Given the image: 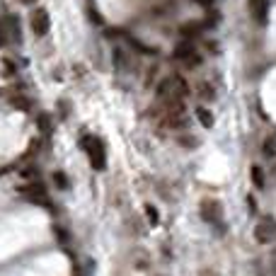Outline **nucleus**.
Returning <instances> with one entry per match:
<instances>
[{
  "label": "nucleus",
  "mask_w": 276,
  "mask_h": 276,
  "mask_svg": "<svg viewBox=\"0 0 276 276\" xmlns=\"http://www.w3.org/2000/svg\"><path fill=\"white\" fill-rule=\"evenodd\" d=\"M172 56H175V61H180L182 66H186V68H196V66L201 63V56H199V51L194 49L191 41H180V44L175 46Z\"/></svg>",
  "instance_id": "obj_1"
},
{
  "label": "nucleus",
  "mask_w": 276,
  "mask_h": 276,
  "mask_svg": "<svg viewBox=\"0 0 276 276\" xmlns=\"http://www.w3.org/2000/svg\"><path fill=\"white\" fill-rule=\"evenodd\" d=\"M83 146H85L88 155H90L92 167H94V170H104V165H107V153H104L102 141L94 138V136H88V138H83Z\"/></svg>",
  "instance_id": "obj_2"
},
{
  "label": "nucleus",
  "mask_w": 276,
  "mask_h": 276,
  "mask_svg": "<svg viewBox=\"0 0 276 276\" xmlns=\"http://www.w3.org/2000/svg\"><path fill=\"white\" fill-rule=\"evenodd\" d=\"M29 27H32V32H34L37 37H44V34H49V27H51L49 12H46L44 7H37V10L32 12V17H29Z\"/></svg>",
  "instance_id": "obj_3"
},
{
  "label": "nucleus",
  "mask_w": 276,
  "mask_h": 276,
  "mask_svg": "<svg viewBox=\"0 0 276 276\" xmlns=\"http://www.w3.org/2000/svg\"><path fill=\"white\" fill-rule=\"evenodd\" d=\"M276 233V221L274 218H262V221L255 225V238H257V242H269V240L274 238Z\"/></svg>",
  "instance_id": "obj_4"
},
{
  "label": "nucleus",
  "mask_w": 276,
  "mask_h": 276,
  "mask_svg": "<svg viewBox=\"0 0 276 276\" xmlns=\"http://www.w3.org/2000/svg\"><path fill=\"white\" fill-rule=\"evenodd\" d=\"M22 194H24L27 199H32V201H39V203H44V206H49L46 189H44L41 184H27V186H22Z\"/></svg>",
  "instance_id": "obj_5"
},
{
  "label": "nucleus",
  "mask_w": 276,
  "mask_h": 276,
  "mask_svg": "<svg viewBox=\"0 0 276 276\" xmlns=\"http://www.w3.org/2000/svg\"><path fill=\"white\" fill-rule=\"evenodd\" d=\"M201 216H203V221L218 223L221 221V203L218 201H203L201 203Z\"/></svg>",
  "instance_id": "obj_6"
},
{
  "label": "nucleus",
  "mask_w": 276,
  "mask_h": 276,
  "mask_svg": "<svg viewBox=\"0 0 276 276\" xmlns=\"http://www.w3.org/2000/svg\"><path fill=\"white\" fill-rule=\"evenodd\" d=\"M250 12L257 19L259 24L267 22V12H269V0H250Z\"/></svg>",
  "instance_id": "obj_7"
},
{
  "label": "nucleus",
  "mask_w": 276,
  "mask_h": 276,
  "mask_svg": "<svg viewBox=\"0 0 276 276\" xmlns=\"http://www.w3.org/2000/svg\"><path fill=\"white\" fill-rule=\"evenodd\" d=\"M196 116H199V121H201L203 129H211V126H213V114H211L208 109L199 107V109H196Z\"/></svg>",
  "instance_id": "obj_8"
},
{
  "label": "nucleus",
  "mask_w": 276,
  "mask_h": 276,
  "mask_svg": "<svg viewBox=\"0 0 276 276\" xmlns=\"http://www.w3.org/2000/svg\"><path fill=\"white\" fill-rule=\"evenodd\" d=\"M201 22H189V24H184L182 27V34L184 37H196V34H199V32H201Z\"/></svg>",
  "instance_id": "obj_9"
},
{
  "label": "nucleus",
  "mask_w": 276,
  "mask_h": 276,
  "mask_svg": "<svg viewBox=\"0 0 276 276\" xmlns=\"http://www.w3.org/2000/svg\"><path fill=\"white\" fill-rule=\"evenodd\" d=\"M250 175H252V182H255V186L264 189V172H262V167H259V165H252Z\"/></svg>",
  "instance_id": "obj_10"
},
{
  "label": "nucleus",
  "mask_w": 276,
  "mask_h": 276,
  "mask_svg": "<svg viewBox=\"0 0 276 276\" xmlns=\"http://www.w3.org/2000/svg\"><path fill=\"white\" fill-rule=\"evenodd\" d=\"M12 107H17L22 111H29L32 109V102L27 99V97H12Z\"/></svg>",
  "instance_id": "obj_11"
},
{
  "label": "nucleus",
  "mask_w": 276,
  "mask_h": 276,
  "mask_svg": "<svg viewBox=\"0 0 276 276\" xmlns=\"http://www.w3.org/2000/svg\"><path fill=\"white\" fill-rule=\"evenodd\" d=\"M199 94H201V99H213V97H216L213 88H211V85H206V83L199 85Z\"/></svg>",
  "instance_id": "obj_12"
},
{
  "label": "nucleus",
  "mask_w": 276,
  "mask_h": 276,
  "mask_svg": "<svg viewBox=\"0 0 276 276\" xmlns=\"http://www.w3.org/2000/svg\"><path fill=\"white\" fill-rule=\"evenodd\" d=\"M264 155H276V141L274 138H269V141H264Z\"/></svg>",
  "instance_id": "obj_13"
},
{
  "label": "nucleus",
  "mask_w": 276,
  "mask_h": 276,
  "mask_svg": "<svg viewBox=\"0 0 276 276\" xmlns=\"http://www.w3.org/2000/svg\"><path fill=\"white\" fill-rule=\"evenodd\" d=\"M146 213H148V221H150V223H158V218H160V216H158V211H155V206H148Z\"/></svg>",
  "instance_id": "obj_14"
},
{
  "label": "nucleus",
  "mask_w": 276,
  "mask_h": 276,
  "mask_svg": "<svg viewBox=\"0 0 276 276\" xmlns=\"http://www.w3.org/2000/svg\"><path fill=\"white\" fill-rule=\"evenodd\" d=\"M54 177H56V182L61 184V189H66V186H68V180H66V175H61V172H56Z\"/></svg>",
  "instance_id": "obj_15"
},
{
  "label": "nucleus",
  "mask_w": 276,
  "mask_h": 276,
  "mask_svg": "<svg viewBox=\"0 0 276 276\" xmlns=\"http://www.w3.org/2000/svg\"><path fill=\"white\" fill-rule=\"evenodd\" d=\"M2 63H5V73H7V75L15 73V66H12V61H2Z\"/></svg>",
  "instance_id": "obj_16"
},
{
  "label": "nucleus",
  "mask_w": 276,
  "mask_h": 276,
  "mask_svg": "<svg viewBox=\"0 0 276 276\" xmlns=\"http://www.w3.org/2000/svg\"><path fill=\"white\" fill-rule=\"evenodd\" d=\"M194 2H199L201 7H211L213 5V0H194Z\"/></svg>",
  "instance_id": "obj_17"
},
{
  "label": "nucleus",
  "mask_w": 276,
  "mask_h": 276,
  "mask_svg": "<svg viewBox=\"0 0 276 276\" xmlns=\"http://www.w3.org/2000/svg\"><path fill=\"white\" fill-rule=\"evenodd\" d=\"M5 44V32H2V24H0V46Z\"/></svg>",
  "instance_id": "obj_18"
},
{
  "label": "nucleus",
  "mask_w": 276,
  "mask_h": 276,
  "mask_svg": "<svg viewBox=\"0 0 276 276\" xmlns=\"http://www.w3.org/2000/svg\"><path fill=\"white\" fill-rule=\"evenodd\" d=\"M19 2H22V5H34L37 0H19Z\"/></svg>",
  "instance_id": "obj_19"
}]
</instances>
